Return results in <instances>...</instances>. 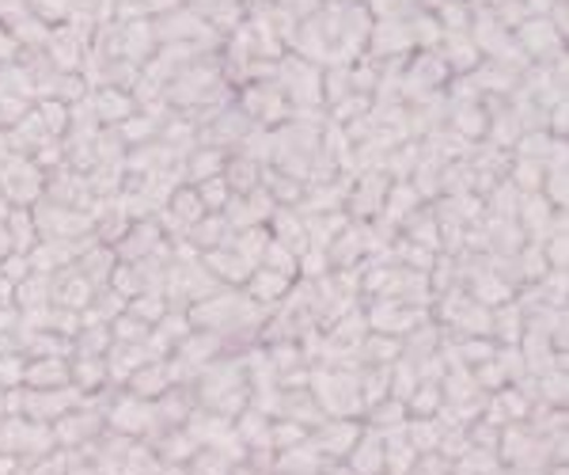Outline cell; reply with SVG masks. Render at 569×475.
<instances>
[{"instance_id":"6da1fadb","label":"cell","mask_w":569,"mask_h":475,"mask_svg":"<svg viewBox=\"0 0 569 475\" xmlns=\"http://www.w3.org/2000/svg\"><path fill=\"white\" fill-rule=\"evenodd\" d=\"M53 449H58V442H53V431L46 423H31V418H23V415L0 418V453L16 456L23 468L42 461V456Z\"/></svg>"},{"instance_id":"7a4b0ae2","label":"cell","mask_w":569,"mask_h":475,"mask_svg":"<svg viewBox=\"0 0 569 475\" xmlns=\"http://www.w3.org/2000/svg\"><path fill=\"white\" fill-rule=\"evenodd\" d=\"M103 415H107V431H114L122 437H141V442H152L156 437V404L152 399L122 392Z\"/></svg>"},{"instance_id":"3957f363","label":"cell","mask_w":569,"mask_h":475,"mask_svg":"<svg viewBox=\"0 0 569 475\" xmlns=\"http://www.w3.org/2000/svg\"><path fill=\"white\" fill-rule=\"evenodd\" d=\"M50 431H53L58 449H84V445H91L99 434L107 431V415H103V410H91V407L80 404V407L66 410V415H61Z\"/></svg>"},{"instance_id":"277c9868","label":"cell","mask_w":569,"mask_h":475,"mask_svg":"<svg viewBox=\"0 0 569 475\" xmlns=\"http://www.w3.org/2000/svg\"><path fill=\"white\" fill-rule=\"evenodd\" d=\"M361 431H365V423H357V418H323L319 426H311L308 442L335 464V461H346V456H350Z\"/></svg>"},{"instance_id":"5b68a950","label":"cell","mask_w":569,"mask_h":475,"mask_svg":"<svg viewBox=\"0 0 569 475\" xmlns=\"http://www.w3.org/2000/svg\"><path fill=\"white\" fill-rule=\"evenodd\" d=\"M330 468V461L316 449L311 442H300L284 453H273L270 475H323Z\"/></svg>"},{"instance_id":"8992f818","label":"cell","mask_w":569,"mask_h":475,"mask_svg":"<svg viewBox=\"0 0 569 475\" xmlns=\"http://www.w3.org/2000/svg\"><path fill=\"white\" fill-rule=\"evenodd\" d=\"M346 464H350L357 475H383V434L365 426L350 456H346Z\"/></svg>"},{"instance_id":"52a82bcc","label":"cell","mask_w":569,"mask_h":475,"mask_svg":"<svg viewBox=\"0 0 569 475\" xmlns=\"http://www.w3.org/2000/svg\"><path fill=\"white\" fill-rule=\"evenodd\" d=\"M421 453L407 442V434H383V475H415Z\"/></svg>"},{"instance_id":"ba28073f","label":"cell","mask_w":569,"mask_h":475,"mask_svg":"<svg viewBox=\"0 0 569 475\" xmlns=\"http://www.w3.org/2000/svg\"><path fill=\"white\" fill-rule=\"evenodd\" d=\"M152 453L163 464H187L198 453V442L187 434V426H176V431H163L152 437Z\"/></svg>"},{"instance_id":"9c48e42d","label":"cell","mask_w":569,"mask_h":475,"mask_svg":"<svg viewBox=\"0 0 569 475\" xmlns=\"http://www.w3.org/2000/svg\"><path fill=\"white\" fill-rule=\"evenodd\" d=\"M171 385H176V377H171V365H163V362L141 365V369L130 377V392L141 399H160Z\"/></svg>"},{"instance_id":"30bf717a","label":"cell","mask_w":569,"mask_h":475,"mask_svg":"<svg viewBox=\"0 0 569 475\" xmlns=\"http://www.w3.org/2000/svg\"><path fill=\"white\" fill-rule=\"evenodd\" d=\"M407 404L402 399H395V396H388V399H380V404H372L369 407V431H376V434H399L402 426H407Z\"/></svg>"},{"instance_id":"8fae6325","label":"cell","mask_w":569,"mask_h":475,"mask_svg":"<svg viewBox=\"0 0 569 475\" xmlns=\"http://www.w3.org/2000/svg\"><path fill=\"white\" fill-rule=\"evenodd\" d=\"M23 385L27 388H61V385H69V365L61 358H42V362L27 365Z\"/></svg>"},{"instance_id":"7c38bea8","label":"cell","mask_w":569,"mask_h":475,"mask_svg":"<svg viewBox=\"0 0 569 475\" xmlns=\"http://www.w3.org/2000/svg\"><path fill=\"white\" fill-rule=\"evenodd\" d=\"M236 468H240V464L220 449H198L187 461V475H236Z\"/></svg>"},{"instance_id":"4fadbf2b","label":"cell","mask_w":569,"mask_h":475,"mask_svg":"<svg viewBox=\"0 0 569 475\" xmlns=\"http://www.w3.org/2000/svg\"><path fill=\"white\" fill-rule=\"evenodd\" d=\"M69 385L80 388L84 396H91V392H99V388L107 385V365L99 362V358H80L69 369Z\"/></svg>"},{"instance_id":"5bb4252c","label":"cell","mask_w":569,"mask_h":475,"mask_svg":"<svg viewBox=\"0 0 569 475\" xmlns=\"http://www.w3.org/2000/svg\"><path fill=\"white\" fill-rule=\"evenodd\" d=\"M308 426L305 423H292V418H270V449L273 453H284L292 445L308 442Z\"/></svg>"},{"instance_id":"9a60e30c","label":"cell","mask_w":569,"mask_h":475,"mask_svg":"<svg viewBox=\"0 0 569 475\" xmlns=\"http://www.w3.org/2000/svg\"><path fill=\"white\" fill-rule=\"evenodd\" d=\"M440 407V392L437 388H418V396H410L407 415L410 418H433Z\"/></svg>"},{"instance_id":"2e32d148","label":"cell","mask_w":569,"mask_h":475,"mask_svg":"<svg viewBox=\"0 0 569 475\" xmlns=\"http://www.w3.org/2000/svg\"><path fill=\"white\" fill-rule=\"evenodd\" d=\"M415 475H452V461H448L445 453H426L418 461Z\"/></svg>"},{"instance_id":"e0dca14e","label":"cell","mask_w":569,"mask_h":475,"mask_svg":"<svg viewBox=\"0 0 569 475\" xmlns=\"http://www.w3.org/2000/svg\"><path fill=\"white\" fill-rule=\"evenodd\" d=\"M149 475H187V464H163V461H156V468Z\"/></svg>"},{"instance_id":"ac0fdd59","label":"cell","mask_w":569,"mask_h":475,"mask_svg":"<svg viewBox=\"0 0 569 475\" xmlns=\"http://www.w3.org/2000/svg\"><path fill=\"white\" fill-rule=\"evenodd\" d=\"M0 418H4V388H0Z\"/></svg>"}]
</instances>
